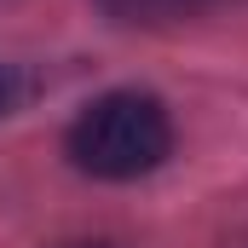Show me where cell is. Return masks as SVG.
<instances>
[{
    "instance_id": "2",
    "label": "cell",
    "mask_w": 248,
    "mask_h": 248,
    "mask_svg": "<svg viewBox=\"0 0 248 248\" xmlns=\"http://www.w3.org/2000/svg\"><path fill=\"white\" fill-rule=\"evenodd\" d=\"M208 0H98V12L122 29H168V23H185L196 17Z\"/></svg>"
},
{
    "instance_id": "3",
    "label": "cell",
    "mask_w": 248,
    "mask_h": 248,
    "mask_svg": "<svg viewBox=\"0 0 248 248\" xmlns=\"http://www.w3.org/2000/svg\"><path fill=\"white\" fill-rule=\"evenodd\" d=\"M12 104H17V75H12V69L0 63V116H6Z\"/></svg>"
},
{
    "instance_id": "1",
    "label": "cell",
    "mask_w": 248,
    "mask_h": 248,
    "mask_svg": "<svg viewBox=\"0 0 248 248\" xmlns=\"http://www.w3.org/2000/svg\"><path fill=\"white\" fill-rule=\"evenodd\" d=\"M63 150L69 162L87 173V179H144L168 162L173 150V122L162 110L156 93H139V87H122V93H104L93 98L69 133H63Z\"/></svg>"
},
{
    "instance_id": "4",
    "label": "cell",
    "mask_w": 248,
    "mask_h": 248,
    "mask_svg": "<svg viewBox=\"0 0 248 248\" xmlns=\"http://www.w3.org/2000/svg\"><path fill=\"white\" fill-rule=\"evenodd\" d=\"M63 248H116V243H104V237H81V243H63Z\"/></svg>"
}]
</instances>
